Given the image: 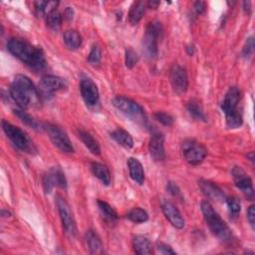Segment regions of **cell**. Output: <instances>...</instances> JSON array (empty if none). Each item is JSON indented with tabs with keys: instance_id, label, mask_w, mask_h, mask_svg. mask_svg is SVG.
Listing matches in <instances>:
<instances>
[{
	"instance_id": "1",
	"label": "cell",
	"mask_w": 255,
	"mask_h": 255,
	"mask_svg": "<svg viewBox=\"0 0 255 255\" xmlns=\"http://www.w3.org/2000/svg\"><path fill=\"white\" fill-rule=\"evenodd\" d=\"M8 51L35 71H42L46 67V59L41 48L35 47L19 38H11L7 43Z\"/></svg>"
},
{
	"instance_id": "2",
	"label": "cell",
	"mask_w": 255,
	"mask_h": 255,
	"mask_svg": "<svg viewBox=\"0 0 255 255\" xmlns=\"http://www.w3.org/2000/svg\"><path fill=\"white\" fill-rule=\"evenodd\" d=\"M10 96L22 109L38 107L41 101V96L37 88L24 75H17L13 79L10 86Z\"/></svg>"
},
{
	"instance_id": "3",
	"label": "cell",
	"mask_w": 255,
	"mask_h": 255,
	"mask_svg": "<svg viewBox=\"0 0 255 255\" xmlns=\"http://www.w3.org/2000/svg\"><path fill=\"white\" fill-rule=\"evenodd\" d=\"M201 211L203 213L206 225L210 231L220 238L222 241L227 243L232 241V232L225 221L220 216L209 201L205 200L201 202Z\"/></svg>"
},
{
	"instance_id": "4",
	"label": "cell",
	"mask_w": 255,
	"mask_h": 255,
	"mask_svg": "<svg viewBox=\"0 0 255 255\" xmlns=\"http://www.w3.org/2000/svg\"><path fill=\"white\" fill-rule=\"evenodd\" d=\"M113 105L132 121L142 126H147L148 119L145 116L144 110L141 105L134 100L124 96H118L113 100Z\"/></svg>"
},
{
	"instance_id": "5",
	"label": "cell",
	"mask_w": 255,
	"mask_h": 255,
	"mask_svg": "<svg viewBox=\"0 0 255 255\" xmlns=\"http://www.w3.org/2000/svg\"><path fill=\"white\" fill-rule=\"evenodd\" d=\"M164 34V27L161 22H151L147 29L142 40V51L149 59H155L158 56V44Z\"/></svg>"
},
{
	"instance_id": "6",
	"label": "cell",
	"mask_w": 255,
	"mask_h": 255,
	"mask_svg": "<svg viewBox=\"0 0 255 255\" xmlns=\"http://www.w3.org/2000/svg\"><path fill=\"white\" fill-rule=\"evenodd\" d=\"M2 129L14 147H16L18 150L27 153H32L35 150L33 143L27 135L18 127H15L6 121H2Z\"/></svg>"
},
{
	"instance_id": "7",
	"label": "cell",
	"mask_w": 255,
	"mask_h": 255,
	"mask_svg": "<svg viewBox=\"0 0 255 255\" xmlns=\"http://www.w3.org/2000/svg\"><path fill=\"white\" fill-rule=\"evenodd\" d=\"M44 130H46L51 142L57 149L66 154L74 153V148H73L69 137L61 128L52 124H47L44 126Z\"/></svg>"
},
{
	"instance_id": "8",
	"label": "cell",
	"mask_w": 255,
	"mask_h": 255,
	"mask_svg": "<svg viewBox=\"0 0 255 255\" xmlns=\"http://www.w3.org/2000/svg\"><path fill=\"white\" fill-rule=\"evenodd\" d=\"M56 203H57V208L60 214L61 222L63 225V228L66 232L67 235L74 237L77 232V227H76V223L74 220V215L68 204V202L61 197H57L56 198Z\"/></svg>"
},
{
	"instance_id": "9",
	"label": "cell",
	"mask_w": 255,
	"mask_h": 255,
	"mask_svg": "<svg viewBox=\"0 0 255 255\" xmlns=\"http://www.w3.org/2000/svg\"><path fill=\"white\" fill-rule=\"evenodd\" d=\"M183 153L189 164L197 166L203 162L207 155V150L196 141L187 140L183 142Z\"/></svg>"
},
{
	"instance_id": "10",
	"label": "cell",
	"mask_w": 255,
	"mask_h": 255,
	"mask_svg": "<svg viewBox=\"0 0 255 255\" xmlns=\"http://www.w3.org/2000/svg\"><path fill=\"white\" fill-rule=\"evenodd\" d=\"M170 79L174 92L178 95H183L188 91L189 79L186 69L179 65H173L170 69Z\"/></svg>"
},
{
	"instance_id": "11",
	"label": "cell",
	"mask_w": 255,
	"mask_h": 255,
	"mask_svg": "<svg viewBox=\"0 0 255 255\" xmlns=\"http://www.w3.org/2000/svg\"><path fill=\"white\" fill-rule=\"evenodd\" d=\"M66 87L67 84L64 79L54 75H46L41 79L39 84V93L41 97L49 98L54 93L64 90Z\"/></svg>"
},
{
	"instance_id": "12",
	"label": "cell",
	"mask_w": 255,
	"mask_h": 255,
	"mask_svg": "<svg viewBox=\"0 0 255 255\" xmlns=\"http://www.w3.org/2000/svg\"><path fill=\"white\" fill-rule=\"evenodd\" d=\"M55 187L61 189H66L67 187L66 177L59 168H54L50 170L43 176V188L46 194H50Z\"/></svg>"
},
{
	"instance_id": "13",
	"label": "cell",
	"mask_w": 255,
	"mask_h": 255,
	"mask_svg": "<svg viewBox=\"0 0 255 255\" xmlns=\"http://www.w3.org/2000/svg\"><path fill=\"white\" fill-rule=\"evenodd\" d=\"M232 175L236 188L239 189L248 199H252L254 197V191L251 178L240 167H235L232 170Z\"/></svg>"
},
{
	"instance_id": "14",
	"label": "cell",
	"mask_w": 255,
	"mask_h": 255,
	"mask_svg": "<svg viewBox=\"0 0 255 255\" xmlns=\"http://www.w3.org/2000/svg\"><path fill=\"white\" fill-rule=\"evenodd\" d=\"M81 95L87 106L95 107L99 103V90L90 78H83L80 82Z\"/></svg>"
},
{
	"instance_id": "15",
	"label": "cell",
	"mask_w": 255,
	"mask_h": 255,
	"mask_svg": "<svg viewBox=\"0 0 255 255\" xmlns=\"http://www.w3.org/2000/svg\"><path fill=\"white\" fill-rule=\"evenodd\" d=\"M162 209L165 216L168 218V221L171 224L172 227L177 229H181L185 227L184 217L173 203L168 200H164L162 202Z\"/></svg>"
},
{
	"instance_id": "16",
	"label": "cell",
	"mask_w": 255,
	"mask_h": 255,
	"mask_svg": "<svg viewBox=\"0 0 255 255\" xmlns=\"http://www.w3.org/2000/svg\"><path fill=\"white\" fill-rule=\"evenodd\" d=\"M241 99V93L236 87H231L225 96V99L222 103V109L226 115L238 111L237 107Z\"/></svg>"
},
{
	"instance_id": "17",
	"label": "cell",
	"mask_w": 255,
	"mask_h": 255,
	"mask_svg": "<svg viewBox=\"0 0 255 255\" xmlns=\"http://www.w3.org/2000/svg\"><path fill=\"white\" fill-rule=\"evenodd\" d=\"M149 151L151 157L157 161L161 162L164 161L166 158L165 152V138L162 134H155L150 140L149 143Z\"/></svg>"
},
{
	"instance_id": "18",
	"label": "cell",
	"mask_w": 255,
	"mask_h": 255,
	"mask_svg": "<svg viewBox=\"0 0 255 255\" xmlns=\"http://www.w3.org/2000/svg\"><path fill=\"white\" fill-rule=\"evenodd\" d=\"M198 186L202 194L207 198L212 199L214 201H224L226 199L223 190L220 187H217L214 183H211L209 180L201 179L198 181Z\"/></svg>"
},
{
	"instance_id": "19",
	"label": "cell",
	"mask_w": 255,
	"mask_h": 255,
	"mask_svg": "<svg viewBox=\"0 0 255 255\" xmlns=\"http://www.w3.org/2000/svg\"><path fill=\"white\" fill-rule=\"evenodd\" d=\"M129 170L131 177L137 181L139 185H143L144 181V171L141 162L135 158H130L128 161Z\"/></svg>"
},
{
	"instance_id": "20",
	"label": "cell",
	"mask_w": 255,
	"mask_h": 255,
	"mask_svg": "<svg viewBox=\"0 0 255 255\" xmlns=\"http://www.w3.org/2000/svg\"><path fill=\"white\" fill-rule=\"evenodd\" d=\"M91 170L93 174L99 178L105 186H109L111 184V174L109 169L100 163H92L91 164Z\"/></svg>"
},
{
	"instance_id": "21",
	"label": "cell",
	"mask_w": 255,
	"mask_h": 255,
	"mask_svg": "<svg viewBox=\"0 0 255 255\" xmlns=\"http://www.w3.org/2000/svg\"><path fill=\"white\" fill-rule=\"evenodd\" d=\"M133 246L136 253L141 255H148L152 254L153 246L151 241L144 236L138 235L133 239Z\"/></svg>"
},
{
	"instance_id": "22",
	"label": "cell",
	"mask_w": 255,
	"mask_h": 255,
	"mask_svg": "<svg viewBox=\"0 0 255 255\" xmlns=\"http://www.w3.org/2000/svg\"><path fill=\"white\" fill-rule=\"evenodd\" d=\"M66 46L71 50L78 49L82 44V37L78 31L74 29L67 30L63 36Z\"/></svg>"
},
{
	"instance_id": "23",
	"label": "cell",
	"mask_w": 255,
	"mask_h": 255,
	"mask_svg": "<svg viewBox=\"0 0 255 255\" xmlns=\"http://www.w3.org/2000/svg\"><path fill=\"white\" fill-rule=\"evenodd\" d=\"M78 135H79V138L82 140V142L85 143L86 147L89 149V151L93 155H96V156L100 155V153H101L100 144L90 133L83 131V130H79Z\"/></svg>"
},
{
	"instance_id": "24",
	"label": "cell",
	"mask_w": 255,
	"mask_h": 255,
	"mask_svg": "<svg viewBox=\"0 0 255 255\" xmlns=\"http://www.w3.org/2000/svg\"><path fill=\"white\" fill-rule=\"evenodd\" d=\"M86 242L92 254H101L104 252L102 240L93 230H88L86 233Z\"/></svg>"
},
{
	"instance_id": "25",
	"label": "cell",
	"mask_w": 255,
	"mask_h": 255,
	"mask_svg": "<svg viewBox=\"0 0 255 255\" xmlns=\"http://www.w3.org/2000/svg\"><path fill=\"white\" fill-rule=\"evenodd\" d=\"M145 7H147V3L143 1H137L132 5L129 12V21L131 24L136 25L141 21L144 14Z\"/></svg>"
},
{
	"instance_id": "26",
	"label": "cell",
	"mask_w": 255,
	"mask_h": 255,
	"mask_svg": "<svg viewBox=\"0 0 255 255\" xmlns=\"http://www.w3.org/2000/svg\"><path fill=\"white\" fill-rule=\"evenodd\" d=\"M111 137L126 149H132L134 147V141L131 135L123 129H117L111 133Z\"/></svg>"
},
{
	"instance_id": "27",
	"label": "cell",
	"mask_w": 255,
	"mask_h": 255,
	"mask_svg": "<svg viewBox=\"0 0 255 255\" xmlns=\"http://www.w3.org/2000/svg\"><path fill=\"white\" fill-rule=\"evenodd\" d=\"M188 111L191 114V116L197 120V121H206L205 114L203 112L202 106L198 100H192L188 104Z\"/></svg>"
},
{
	"instance_id": "28",
	"label": "cell",
	"mask_w": 255,
	"mask_h": 255,
	"mask_svg": "<svg viewBox=\"0 0 255 255\" xmlns=\"http://www.w3.org/2000/svg\"><path fill=\"white\" fill-rule=\"evenodd\" d=\"M98 205H99L101 214L105 221H107L109 223H114L117 221L118 214H117L116 210L110 204L103 200H98Z\"/></svg>"
},
{
	"instance_id": "29",
	"label": "cell",
	"mask_w": 255,
	"mask_h": 255,
	"mask_svg": "<svg viewBox=\"0 0 255 255\" xmlns=\"http://www.w3.org/2000/svg\"><path fill=\"white\" fill-rule=\"evenodd\" d=\"M127 217H128V220H130L131 222H133L135 224H142L149 220V215H148L147 211L140 207H135V208L131 209L128 212Z\"/></svg>"
},
{
	"instance_id": "30",
	"label": "cell",
	"mask_w": 255,
	"mask_h": 255,
	"mask_svg": "<svg viewBox=\"0 0 255 255\" xmlns=\"http://www.w3.org/2000/svg\"><path fill=\"white\" fill-rule=\"evenodd\" d=\"M14 114H15L26 126L30 127L31 129H34V130H42V129H44V126H41L34 118H32L29 114H27L26 112H24V111H22V110H14Z\"/></svg>"
},
{
	"instance_id": "31",
	"label": "cell",
	"mask_w": 255,
	"mask_h": 255,
	"mask_svg": "<svg viewBox=\"0 0 255 255\" xmlns=\"http://www.w3.org/2000/svg\"><path fill=\"white\" fill-rule=\"evenodd\" d=\"M46 23H47V26L49 28H51L52 30H58L62 24L61 13L57 9L52 10L51 12H49L46 15Z\"/></svg>"
},
{
	"instance_id": "32",
	"label": "cell",
	"mask_w": 255,
	"mask_h": 255,
	"mask_svg": "<svg viewBox=\"0 0 255 255\" xmlns=\"http://www.w3.org/2000/svg\"><path fill=\"white\" fill-rule=\"evenodd\" d=\"M57 1H38L35 2V10L38 15H47L52 10L56 9Z\"/></svg>"
},
{
	"instance_id": "33",
	"label": "cell",
	"mask_w": 255,
	"mask_h": 255,
	"mask_svg": "<svg viewBox=\"0 0 255 255\" xmlns=\"http://www.w3.org/2000/svg\"><path fill=\"white\" fill-rule=\"evenodd\" d=\"M227 117V126L230 129H236L239 128L243 123V118L240 112L234 111L232 113H229L226 115Z\"/></svg>"
},
{
	"instance_id": "34",
	"label": "cell",
	"mask_w": 255,
	"mask_h": 255,
	"mask_svg": "<svg viewBox=\"0 0 255 255\" xmlns=\"http://www.w3.org/2000/svg\"><path fill=\"white\" fill-rule=\"evenodd\" d=\"M227 204L228 206L229 212L232 216H237L241 209V204L236 197H231L227 199Z\"/></svg>"
},
{
	"instance_id": "35",
	"label": "cell",
	"mask_w": 255,
	"mask_h": 255,
	"mask_svg": "<svg viewBox=\"0 0 255 255\" xmlns=\"http://www.w3.org/2000/svg\"><path fill=\"white\" fill-rule=\"evenodd\" d=\"M102 58V52H101V48L98 45H93L91 52L88 56V61L90 64L92 65H97L100 63Z\"/></svg>"
},
{
	"instance_id": "36",
	"label": "cell",
	"mask_w": 255,
	"mask_h": 255,
	"mask_svg": "<svg viewBox=\"0 0 255 255\" xmlns=\"http://www.w3.org/2000/svg\"><path fill=\"white\" fill-rule=\"evenodd\" d=\"M139 61V56L136 51H134L132 48H128L126 50V66L129 69H132L136 66V64Z\"/></svg>"
},
{
	"instance_id": "37",
	"label": "cell",
	"mask_w": 255,
	"mask_h": 255,
	"mask_svg": "<svg viewBox=\"0 0 255 255\" xmlns=\"http://www.w3.org/2000/svg\"><path fill=\"white\" fill-rule=\"evenodd\" d=\"M155 118H156V120L159 121L161 124H163L164 126H168V127L172 126V124H173V122H174L173 118H172L170 114L165 113V112H157V113L155 114Z\"/></svg>"
},
{
	"instance_id": "38",
	"label": "cell",
	"mask_w": 255,
	"mask_h": 255,
	"mask_svg": "<svg viewBox=\"0 0 255 255\" xmlns=\"http://www.w3.org/2000/svg\"><path fill=\"white\" fill-rule=\"evenodd\" d=\"M253 51H254V40L252 37H250L247 39V41L243 47L242 55L244 58H249L252 56Z\"/></svg>"
},
{
	"instance_id": "39",
	"label": "cell",
	"mask_w": 255,
	"mask_h": 255,
	"mask_svg": "<svg viewBox=\"0 0 255 255\" xmlns=\"http://www.w3.org/2000/svg\"><path fill=\"white\" fill-rule=\"evenodd\" d=\"M157 249L162 254H175V252L172 250V248L165 243H158Z\"/></svg>"
},
{
	"instance_id": "40",
	"label": "cell",
	"mask_w": 255,
	"mask_h": 255,
	"mask_svg": "<svg viewBox=\"0 0 255 255\" xmlns=\"http://www.w3.org/2000/svg\"><path fill=\"white\" fill-rule=\"evenodd\" d=\"M247 220H248L249 224L251 225V227L254 228V225H255V207H254V205H250L247 210Z\"/></svg>"
},
{
	"instance_id": "41",
	"label": "cell",
	"mask_w": 255,
	"mask_h": 255,
	"mask_svg": "<svg viewBox=\"0 0 255 255\" xmlns=\"http://www.w3.org/2000/svg\"><path fill=\"white\" fill-rule=\"evenodd\" d=\"M168 191L172 195V196H174V197H177V196H179L180 195V191H179V189H178V187L174 184V183H169L168 184Z\"/></svg>"
},
{
	"instance_id": "42",
	"label": "cell",
	"mask_w": 255,
	"mask_h": 255,
	"mask_svg": "<svg viewBox=\"0 0 255 255\" xmlns=\"http://www.w3.org/2000/svg\"><path fill=\"white\" fill-rule=\"evenodd\" d=\"M195 9L198 14H201L205 10V3L203 1H198L195 3Z\"/></svg>"
},
{
	"instance_id": "43",
	"label": "cell",
	"mask_w": 255,
	"mask_h": 255,
	"mask_svg": "<svg viewBox=\"0 0 255 255\" xmlns=\"http://www.w3.org/2000/svg\"><path fill=\"white\" fill-rule=\"evenodd\" d=\"M73 14H74V12H73V9L71 7H67L65 12H64V17L67 20H71L73 18Z\"/></svg>"
},
{
	"instance_id": "44",
	"label": "cell",
	"mask_w": 255,
	"mask_h": 255,
	"mask_svg": "<svg viewBox=\"0 0 255 255\" xmlns=\"http://www.w3.org/2000/svg\"><path fill=\"white\" fill-rule=\"evenodd\" d=\"M147 5H148L150 8L156 9V8H158V6L160 5V1H158V0H151V1H149V2L147 3Z\"/></svg>"
},
{
	"instance_id": "45",
	"label": "cell",
	"mask_w": 255,
	"mask_h": 255,
	"mask_svg": "<svg viewBox=\"0 0 255 255\" xmlns=\"http://www.w3.org/2000/svg\"><path fill=\"white\" fill-rule=\"evenodd\" d=\"M187 52H188V54H189V55L193 56V55H194V53H195V48H194V45H189V46L187 47Z\"/></svg>"
},
{
	"instance_id": "46",
	"label": "cell",
	"mask_w": 255,
	"mask_h": 255,
	"mask_svg": "<svg viewBox=\"0 0 255 255\" xmlns=\"http://www.w3.org/2000/svg\"><path fill=\"white\" fill-rule=\"evenodd\" d=\"M243 5H244V9H245V10H249V9H250V2H249V1H245V2L243 3Z\"/></svg>"
},
{
	"instance_id": "47",
	"label": "cell",
	"mask_w": 255,
	"mask_h": 255,
	"mask_svg": "<svg viewBox=\"0 0 255 255\" xmlns=\"http://www.w3.org/2000/svg\"><path fill=\"white\" fill-rule=\"evenodd\" d=\"M247 158H249L250 161L253 163V162H254V153L251 152L250 154H248V155H247Z\"/></svg>"
},
{
	"instance_id": "48",
	"label": "cell",
	"mask_w": 255,
	"mask_h": 255,
	"mask_svg": "<svg viewBox=\"0 0 255 255\" xmlns=\"http://www.w3.org/2000/svg\"><path fill=\"white\" fill-rule=\"evenodd\" d=\"M10 215H11V213H10L9 211L2 210V216H4V217H8V216H10Z\"/></svg>"
}]
</instances>
